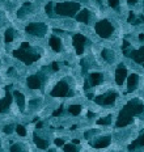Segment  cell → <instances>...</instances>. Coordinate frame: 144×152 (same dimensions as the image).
Returning <instances> with one entry per match:
<instances>
[{
  "instance_id": "6da1fadb",
  "label": "cell",
  "mask_w": 144,
  "mask_h": 152,
  "mask_svg": "<svg viewBox=\"0 0 144 152\" xmlns=\"http://www.w3.org/2000/svg\"><path fill=\"white\" fill-rule=\"evenodd\" d=\"M144 112V105L139 101V100H131L125 108L121 110L118 121H117V127H125L127 125L131 123L132 117L136 114H140Z\"/></svg>"
},
{
  "instance_id": "7a4b0ae2",
  "label": "cell",
  "mask_w": 144,
  "mask_h": 152,
  "mask_svg": "<svg viewBox=\"0 0 144 152\" xmlns=\"http://www.w3.org/2000/svg\"><path fill=\"white\" fill-rule=\"evenodd\" d=\"M13 56L20 59V60H22L25 64H31L33 62H35V60L40 59V55L33 53L30 50V45H29L28 42H24V44L21 45V49L20 50L13 51Z\"/></svg>"
},
{
  "instance_id": "3957f363",
  "label": "cell",
  "mask_w": 144,
  "mask_h": 152,
  "mask_svg": "<svg viewBox=\"0 0 144 152\" xmlns=\"http://www.w3.org/2000/svg\"><path fill=\"white\" fill-rule=\"evenodd\" d=\"M80 9V4L75 1H64V3H58L55 5V13L60 16H68L74 17Z\"/></svg>"
},
{
  "instance_id": "277c9868",
  "label": "cell",
  "mask_w": 144,
  "mask_h": 152,
  "mask_svg": "<svg viewBox=\"0 0 144 152\" xmlns=\"http://www.w3.org/2000/svg\"><path fill=\"white\" fill-rule=\"evenodd\" d=\"M96 31L101 38H107L113 34L114 28L107 20H101L96 24Z\"/></svg>"
},
{
  "instance_id": "5b68a950",
  "label": "cell",
  "mask_w": 144,
  "mask_h": 152,
  "mask_svg": "<svg viewBox=\"0 0 144 152\" xmlns=\"http://www.w3.org/2000/svg\"><path fill=\"white\" fill-rule=\"evenodd\" d=\"M46 30H47V26L45 24H42V22H31V24H29L25 28V31L28 34L38 35V37H43L46 34Z\"/></svg>"
},
{
  "instance_id": "8992f818",
  "label": "cell",
  "mask_w": 144,
  "mask_h": 152,
  "mask_svg": "<svg viewBox=\"0 0 144 152\" xmlns=\"http://www.w3.org/2000/svg\"><path fill=\"white\" fill-rule=\"evenodd\" d=\"M68 93H70V88H68L66 81H59L54 87V89L51 90L52 97H66Z\"/></svg>"
},
{
  "instance_id": "52a82bcc",
  "label": "cell",
  "mask_w": 144,
  "mask_h": 152,
  "mask_svg": "<svg viewBox=\"0 0 144 152\" xmlns=\"http://www.w3.org/2000/svg\"><path fill=\"white\" fill-rule=\"evenodd\" d=\"M117 96L118 94L115 93V92H113V93H107V94H104V96H98L96 97V102L100 104V105H111V104L115 102L117 100Z\"/></svg>"
},
{
  "instance_id": "ba28073f",
  "label": "cell",
  "mask_w": 144,
  "mask_h": 152,
  "mask_svg": "<svg viewBox=\"0 0 144 152\" xmlns=\"http://www.w3.org/2000/svg\"><path fill=\"white\" fill-rule=\"evenodd\" d=\"M86 42V37L83 34H75L74 35V46L76 49V53L81 55L84 51V45Z\"/></svg>"
},
{
  "instance_id": "9c48e42d",
  "label": "cell",
  "mask_w": 144,
  "mask_h": 152,
  "mask_svg": "<svg viewBox=\"0 0 144 152\" xmlns=\"http://www.w3.org/2000/svg\"><path fill=\"white\" fill-rule=\"evenodd\" d=\"M130 56L132 58V60L139 64H144V47H140L139 50H131Z\"/></svg>"
},
{
  "instance_id": "30bf717a",
  "label": "cell",
  "mask_w": 144,
  "mask_h": 152,
  "mask_svg": "<svg viewBox=\"0 0 144 152\" xmlns=\"http://www.w3.org/2000/svg\"><path fill=\"white\" fill-rule=\"evenodd\" d=\"M126 76H127V70L123 67V64H119V67H118L115 71V83L118 84V85H122Z\"/></svg>"
},
{
  "instance_id": "8fae6325",
  "label": "cell",
  "mask_w": 144,
  "mask_h": 152,
  "mask_svg": "<svg viewBox=\"0 0 144 152\" xmlns=\"http://www.w3.org/2000/svg\"><path fill=\"white\" fill-rule=\"evenodd\" d=\"M5 90H7L5 97H4L3 100H0V113L5 112L7 109L9 108L11 101H12V96H11V93H9V87H7Z\"/></svg>"
},
{
  "instance_id": "7c38bea8",
  "label": "cell",
  "mask_w": 144,
  "mask_h": 152,
  "mask_svg": "<svg viewBox=\"0 0 144 152\" xmlns=\"http://www.w3.org/2000/svg\"><path fill=\"white\" fill-rule=\"evenodd\" d=\"M26 83H28V87L30 88V89H38V88H41V80L37 75L29 76Z\"/></svg>"
},
{
  "instance_id": "4fadbf2b",
  "label": "cell",
  "mask_w": 144,
  "mask_h": 152,
  "mask_svg": "<svg viewBox=\"0 0 144 152\" xmlns=\"http://www.w3.org/2000/svg\"><path fill=\"white\" fill-rule=\"evenodd\" d=\"M139 76L136 74H132L131 76H129V83H127V92H132L135 90V88L138 87Z\"/></svg>"
},
{
  "instance_id": "5bb4252c",
  "label": "cell",
  "mask_w": 144,
  "mask_h": 152,
  "mask_svg": "<svg viewBox=\"0 0 144 152\" xmlns=\"http://www.w3.org/2000/svg\"><path fill=\"white\" fill-rule=\"evenodd\" d=\"M13 96H15L16 102H17L19 108L21 109V110H24V108H25V97H24V94H22L21 92H19V90H15V92H13Z\"/></svg>"
},
{
  "instance_id": "9a60e30c",
  "label": "cell",
  "mask_w": 144,
  "mask_h": 152,
  "mask_svg": "<svg viewBox=\"0 0 144 152\" xmlns=\"http://www.w3.org/2000/svg\"><path fill=\"white\" fill-rule=\"evenodd\" d=\"M110 144V138L109 137H105V138H101V139H98L96 143H92V146L94 148H105Z\"/></svg>"
},
{
  "instance_id": "2e32d148",
  "label": "cell",
  "mask_w": 144,
  "mask_h": 152,
  "mask_svg": "<svg viewBox=\"0 0 144 152\" xmlns=\"http://www.w3.org/2000/svg\"><path fill=\"white\" fill-rule=\"evenodd\" d=\"M89 81H90L92 87H96L102 81V75L98 74V72H93V74L89 75Z\"/></svg>"
},
{
  "instance_id": "e0dca14e",
  "label": "cell",
  "mask_w": 144,
  "mask_h": 152,
  "mask_svg": "<svg viewBox=\"0 0 144 152\" xmlns=\"http://www.w3.org/2000/svg\"><path fill=\"white\" fill-rule=\"evenodd\" d=\"M34 143H35V146L41 149H46L47 147H49V142L42 139V138H40L37 134H34Z\"/></svg>"
},
{
  "instance_id": "ac0fdd59",
  "label": "cell",
  "mask_w": 144,
  "mask_h": 152,
  "mask_svg": "<svg viewBox=\"0 0 144 152\" xmlns=\"http://www.w3.org/2000/svg\"><path fill=\"white\" fill-rule=\"evenodd\" d=\"M76 20L80 22H84V24H88L89 22V11L88 9H83L80 11V13H77Z\"/></svg>"
},
{
  "instance_id": "d6986e66",
  "label": "cell",
  "mask_w": 144,
  "mask_h": 152,
  "mask_svg": "<svg viewBox=\"0 0 144 152\" xmlns=\"http://www.w3.org/2000/svg\"><path fill=\"white\" fill-rule=\"evenodd\" d=\"M50 46H51V49L54 50V51H60V49H62L60 40H59L58 37H55V35H52V37L50 38Z\"/></svg>"
},
{
  "instance_id": "ffe728a7",
  "label": "cell",
  "mask_w": 144,
  "mask_h": 152,
  "mask_svg": "<svg viewBox=\"0 0 144 152\" xmlns=\"http://www.w3.org/2000/svg\"><path fill=\"white\" fill-rule=\"evenodd\" d=\"M143 146H144V134H141L138 139H135L134 142L130 144L129 149H130V151H134L135 148H138V147H143Z\"/></svg>"
},
{
  "instance_id": "44dd1931",
  "label": "cell",
  "mask_w": 144,
  "mask_h": 152,
  "mask_svg": "<svg viewBox=\"0 0 144 152\" xmlns=\"http://www.w3.org/2000/svg\"><path fill=\"white\" fill-rule=\"evenodd\" d=\"M101 56L105 59V60H106V62H109V63H111L114 60V53H113V51H110V50H107V49L102 50Z\"/></svg>"
},
{
  "instance_id": "7402d4cb",
  "label": "cell",
  "mask_w": 144,
  "mask_h": 152,
  "mask_svg": "<svg viewBox=\"0 0 144 152\" xmlns=\"http://www.w3.org/2000/svg\"><path fill=\"white\" fill-rule=\"evenodd\" d=\"M68 112H70L72 115H77L81 113V106L80 105H71L70 108H68Z\"/></svg>"
},
{
  "instance_id": "603a6c76",
  "label": "cell",
  "mask_w": 144,
  "mask_h": 152,
  "mask_svg": "<svg viewBox=\"0 0 144 152\" xmlns=\"http://www.w3.org/2000/svg\"><path fill=\"white\" fill-rule=\"evenodd\" d=\"M122 49H123V54H125V56H130V53L131 51H129L130 49V42L129 41H123V45H122Z\"/></svg>"
},
{
  "instance_id": "cb8c5ba5",
  "label": "cell",
  "mask_w": 144,
  "mask_h": 152,
  "mask_svg": "<svg viewBox=\"0 0 144 152\" xmlns=\"http://www.w3.org/2000/svg\"><path fill=\"white\" fill-rule=\"evenodd\" d=\"M4 38H5V42H12L13 41V29H7Z\"/></svg>"
},
{
  "instance_id": "d4e9b609",
  "label": "cell",
  "mask_w": 144,
  "mask_h": 152,
  "mask_svg": "<svg viewBox=\"0 0 144 152\" xmlns=\"http://www.w3.org/2000/svg\"><path fill=\"white\" fill-rule=\"evenodd\" d=\"M15 130L17 131V134H19L20 137H25V135H26V130H25V127L22 125H17L15 127Z\"/></svg>"
},
{
  "instance_id": "484cf974",
  "label": "cell",
  "mask_w": 144,
  "mask_h": 152,
  "mask_svg": "<svg viewBox=\"0 0 144 152\" xmlns=\"http://www.w3.org/2000/svg\"><path fill=\"white\" fill-rule=\"evenodd\" d=\"M63 149H64V152H79L74 144H66V146L63 147Z\"/></svg>"
},
{
  "instance_id": "4316f807",
  "label": "cell",
  "mask_w": 144,
  "mask_h": 152,
  "mask_svg": "<svg viewBox=\"0 0 144 152\" xmlns=\"http://www.w3.org/2000/svg\"><path fill=\"white\" fill-rule=\"evenodd\" d=\"M11 152H26V151H22V146L17 143V144H13L11 147Z\"/></svg>"
},
{
  "instance_id": "83f0119b",
  "label": "cell",
  "mask_w": 144,
  "mask_h": 152,
  "mask_svg": "<svg viewBox=\"0 0 144 152\" xmlns=\"http://www.w3.org/2000/svg\"><path fill=\"white\" fill-rule=\"evenodd\" d=\"M111 122V117H106V118H101V119H98L97 123L98 125H109Z\"/></svg>"
},
{
  "instance_id": "f1b7e54d",
  "label": "cell",
  "mask_w": 144,
  "mask_h": 152,
  "mask_svg": "<svg viewBox=\"0 0 144 152\" xmlns=\"http://www.w3.org/2000/svg\"><path fill=\"white\" fill-rule=\"evenodd\" d=\"M28 7H30V3H25V4H24V7H22L21 9L19 11V12H17V16H19V17H22V16L25 15V9H26Z\"/></svg>"
},
{
  "instance_id": "f546056e",
  "label": "cell",
  "mask_w": 144,
  "mask_h": 152,
  "mask_svg": "<svg viewBox=\"0 0 144 152\" xmlns=\"http://www.w3.org/2000/svg\"><path fill=\"white\" fill-rule=\"evenodd\" d=\"M46 13H47V16H50V17H52V3H49L46 5Z\"/></svg>"
},
{
  "instance_id": "4dcf8cb0",
  "label": "cell",
  "mask_w": 144,
  "mask_h": 152,
  "mask_svg": "<svg viewBox=\"0 0 144 152\" xmlns=\"http://www.w3.org/2000/svg\"><path fill=\"white\" fill-rule=\"evenodd\" d=\"M107 3H109V5H110L111 8H117L118 4H119V0H107Z\"/></svg>"
},
{
  "instance_id": "1f68e13d",
  "label": "cell",
  "mask_w": 144,
  "mask_h": 152,
  "mask_svg": "<svg viewBox=\"0 0 144 152\" xmlns=\"http://www.w3.org/2000/svg\"><path fill=\"white\" fill-rule=\"evenodd\" d=\"M13 129H15V126H13V125H8V126H5V127H4V133H5V134H11L13 131Z\"/></svg>"
},
{
  "instance_id": "d6a6232c",
  "label": "cell",
  "mask_w": 144,
  "mask_h": 152,
  "mask_svg": "<svg viewBox=\"0 0 144 152\" xmlns=\"http://www.w3.org/2000/svg\"><path fill=\"white\" fill-rule=\"evenodd\" d=\"M127 21H129V22H134V21H135V13H134V12H130V13H129Z\"/></svg>"
},
{
  "instance_id": "836d02e7",
  "label": "cell",
  "mask_w": 144,
  "mask_h": 152,
  "mask_svg": "<svg viewBox=\"0 0 144 152\" xmlns=\"http://www.w3.org/2000/svg\"><path fill=\"white\" fill-rule=\"evenodd\" d=\"M62 113H63V108H59V109H56L55 112L52 113V115H54V117H58V115H60Z\"/></svg>"
},
{
  "instance_id": "e575fe53",
  "label": "cell",
  "mask_w": 144,
  "mask_h": 152,
  "mask_svg": "<svg viewBox=\"0 0 144 152\" xmlns=\"http://www.w3.org/2000/svg\"><path fill=\"white\" fill-rule=\"evenodd\" d=\"M140 22H144V16H143V15H141L138 20H135V21H134V25H139Z\"/></svg>"
},
{
  "instance_id": "d590c367",
  "label": "cell",
  "mask_w": 144,
  "mask_h": 152,
  "mask_svg": "<svg viewBox=\"0 0 144 152\" xmlns=\"http://www.w3.org/2000/svg\"><path fill=\"white\" fill-rule=\"evenodd\" d=\"M55 144H56V146H59V147L64 146V140H63V139H55Z\"/></svg>"
},
{
  "instance_id": "8d00e7d4",
  "label": "cell",
  "mask_w": 144,
  "mask_h": 152,
  "mask_svg": "<svg viewBox=\"0 0 144 152\" xmlns=\"http://www.w3.org/2000/svg\"><path fill=\"white\" fill-rule=\"evenodd\" d=\"M51 66H52L51 68L54 70V71H58V70H59V66H58V63H56V62H54V63H52Z\"/></svg>"
},
{
  "instance_id": "74e56055",
  "label": "cell",
  "mask_w": 144,
  "mask_h": 152,
  "mask_svg": "<svg viewBox=\"0 0 144 152\" xmlns=\"http://www.w3.org/2000/svg\"><path fill=\"white\" fill-rule=\"evenodd\" d=\"M81 66H83V72L85 74V72H86V63H85V60H84V59L81 60Z\"/></svg>"
},
{
  "instance_id": "f35d334b",
  "label": "cell",
  "mask_w": 144,
  "mask_h": 152,
  "mask_svg": "<svg viewBox=\"0 0 144 152\" xmlns=\"http://www.w3.org/2000/svg\"><path fill=\"white\" fill-rule=\"evenodd\" d=\"M127 3H129V4H131V5H134V4H136V3H138V0H127Z\"/></svg>"
},
{
  "instance_id": "ab89813d",
  "label": "cell",
  "mask_w": 144,
  "mask_h": 152,
  "mask_svg": "<svg viewBox=\"0 0 144 152\" xmlns=\"http://www.w3.org/2000/svg\"><path fill=\"white\" fill-rule=\"evenodd\" d=\"M84 88H85V89H88L89 88V83H88V80L85 81V84H84Z\"/></svg>"
},
{
  "instance_id": "60d3db41",
  "label": "cell",
  "mask_w": 144,
  "mask_h": 152,
  "mask_svg": "<svg viewBox=\"0 0 144 152\" xmlns=\"http://www.w3.org/2000/svg\"><path fill=\"white\" fill-rule=\"evenodd\" d=\"M139 40H140V41H144V33H141V34L139 35Z\"/></svg>"
},
{
  "instance_id": "b9f144b4",
  "label": "cell",
  "mask_w": 144,
  "mask_h": 152,
  "mask_svg": "<svg viewBox=\"0 0 144 152\" xmlns=\"http://www.w3.org/2000/svg\"><path fill=\"white\" fill-rule=\"evenodd\" d=\"M79 143H80L79 139H74V144H79Z\"/></svg>"
},
{
  "instance_id": "7bdbcfd3",
  "label": "cell",
  "mask_w": 144,
  "mask_h": 152,
  "mask_svg": "<svg viewBox=\"0 0 144 152\" xmlns=\"http://www.w3.org/2000/svg\"><path fill=\"white\" fill-rule=\"evenodd\" d=\"M40 127H42V123H41V122H40V123H37V129H40Z\"/></svg>"
},
{
  "instance_id": "ee69618b",
  "label": "cell",
  "mask_w": 144,
  "mask_h": 152,
  "mask_svg": "<svg viewBox=\"0 0 144 152\" xmlns=\"http://www.w3.org/2000/svg\"><path fill=\"white\" fill-rule=\"evenodd\" d=\"M97 1H98V3H101V0H97Z\"/></svg>"
},
{
  "instance_id": "f6af8a7d",
  "label": "cell",
  "mask_w": 144,
  "mask_h": 152,
  "mask_svg": "<svg viewBox=\"0 0 144 152\" xmlns=\"http://www.w3.org/2000/svg\"><path fill=\"white\" fill-rule=\"evenodd\" d=\"M143 66H144V64H143Z\"/></svg>"
}]
</instances>
